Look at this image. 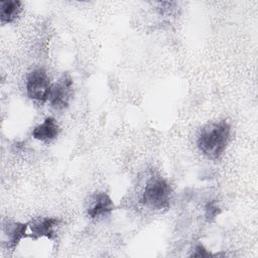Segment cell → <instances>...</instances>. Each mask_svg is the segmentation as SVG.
Instances as JSON below:
<instances>
[{
    "mask_svg": "<svg viewBox=\"0 0 258 258\" xmlns=\"http://www.w3.org/2000/svg\"><path fill=\"white\" fill-rule=\"evenodd\" d=\"M230 134L231 126L225 120L207 123L199 131L197 146L205 157L218 160L227 148Z\"/></svg>",
    "mask_w": 258,
    "mask_h": 258,
    "instance_id": "6da1fadb",
    "label": "cell"
},
{
    "mask_svg": "<svg viewBox=\"0 0 258 258\" xmlns=\"http://www.w3.org/2000/svg\"><path fill=\"white\" fill-rule=\"evenodd\" d=\"M172 188L169 182L160 175L150 177L141 192L140 202L149 210L161 211L170 206Z\"/></svg>",
    "mask_w": 258,
    "mask_h": 258,
    "instance_id": "7a4b0ae2",
    "label": "cell"
},
{
    "mask_svg": "<svg viewBox=\"0 0 258 258\" xmlns=\"http://www.w3.org/2000/svg\"><path fill=\"white\" fill-rule=\"evenodd\" d=\"M51 86L49 76L43 69H35L28 73L26 77V95L35 102L43 104L48 101Z\"/></svg>",
    "mask_w": 258,
    "mask_h": 258,
    "instance_id": "3957f363",
    "label": "cell"
},
{
    "mask_svg": "<svg viewBox=\"0 0 258 258\" xmlns=\"http://www.w3.org/2000/svg\"><path fill=\"white\" fill-rule=\"evenodd\" d=\"M74 96V82L69 73H63L58 80L52 84L48 102L55 111L67 109Z\"/></svg>",
    "mask_w": 258,
    "mask_h": 258,
    "instance_id": "277c9868",
    "label": "cell"
},
{
    "mask_svg": "<svg viewBox=\"0 0 258 258\" xmlns=\"http://www.w3.org/2000/svg\"><path fill=\"white\" fill-rule=\"evenodd\" d=\"M116 206L111 197L105 191H97L91 195L86 202V212L90 219L99 220L111 214Z\"/></svg>",
    "mask_w": 258,
    "mask_h": 258,
    "instance_id": "5b68a950",
    "label": "cell"
},
{
    "mask_svg": "<svg viewBox=\"0 0 258 258\" xmlns=\"http://www.w3.org/2000/svg\"><path fill=\"white\" fill-rule=\"evenodd\" d=\"M59 220L51 217H40L31 220L29 223V238L37 240L39 238H47L53 240L56 235L55 229L59 224Z\"/></svg>",
    "mask_w": 258,
    "mask_h": 258,
    "instance_id": "8992f818",
    "label": "cell"
},
{
    "mask_svg": "<svg viewBox=\"0 0 258 258\" xmlns=\"http://www.w3.org/2000/svg\"><path fill=\"white\" fill-rule=\"evenodd\" d=\"M29 228V223H20L15 221H5L3 223L2 231L6 239L7 248L14 250L21 240L24 238H29L26 234V230Z\"/></svg>",
    "mask_w": 258,
    "mask_h": 258,
    "instance_id": "52a82bcc",
    "label": "cell"
},
{
    "mask_svg": "<svg viewBox=\"0 0 258 258\" xmlns=\"http://www.w3.org/2000/svg\"><path fill=\"white\" fill-rule=\"evenodd\" d=\"M60 128L53 117H46L32 130V137L43 143H50L57 138Z\"/></svg>",
    "mask_w": 258,
    "mask_h": 258,
    "instance_id": "ba28073f",
    "label": "cell"
},
{
    "mask_svg": "<svg viewBox=\"0 0 258 258\" xmlns=\"http://www.w3.org/2000/svg\"><path fill=\"white\" fill-rule=\"evenodd\" d=\"M22 11V2L18 0H8L0 2V21L8 24L16 20Z\"/></svg>",
    "mask_w": 258,
    "mask_h": 258,
    "instance_id": "9c48e42d",
    "label": "cell"
},
{
    "mask_svg": "<svg viewBox=\"0 0 258 258\" xmlns=\"http://www.w3.org/2000/svg\"><path fill=\"white\" fill-rule=\"evenodd\" d=\"M220 213H221V210L218 207V205L216 204V202H214V201L209 202L205 207V217L209 221L216 219V217L219 216Z\"/></svg>",
    "mask_w": 258,
    "mask_h": 258,
    "instance_id": "30bf717a",
    "label": "cell"
},
{
    "mask_svg": "<svg viewBox=\"0 0 258 258\" xmlns=\"http://www.w3.org/2000/svg\"><path fill=\"white\" fill-rule=\"evenodd\" d=\"M191 257H211V256H214V254H212L210 251H208L203 244L201 243H198L194 250H192V253L190 254Z\"/></svg>",
    "mask_w": 258,
    "mask_h": 258,
    "instance_id": "8fae6325",
    "label": "cell"
}]
</instances>
